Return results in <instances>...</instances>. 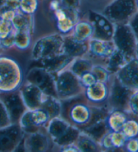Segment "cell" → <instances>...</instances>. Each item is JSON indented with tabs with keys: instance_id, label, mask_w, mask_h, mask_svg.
I'll use <instances>...</instances> for the list:
<instances>
[{
	"instance_id": "4316f807",
	"label": "cell",
	"mask_w": 138,
	"mask_h": 152,
	"mask_svg": "<svg viewBox=\"0 0 138 152\" xmlns=\"http://www.w3.org/2000/svg\"><path fill=\"white\" fill-rule=\"evenodd\" d=\"M12 23L15 31L27 30L31 31L32 34L33 33L34 15H26L17 11Z\"/></svg>"
},
{
	"instance_id": "44dd1931",
	"label": "cell",
	"mask_w": 138,
	"mask_h": 152,
	"mask_svg": "<svg viewBox=\"0 0 138 152\" xmlns=\"http://www.w3.org/2000/svg\"><path fill=\"white\" fill-rule=\"evenodd\" d=\"M94 29L92 24L87 18H80L76 23L71 35L76 40L81 42H88L92 38Z\"/></svg>"
},
{
	"instance_id": "5b68a950",
	"label": "cell",
	"mask_w": 138,
	"mask_h": 152,
	"mask_svg": "<svg viewBox=\"0 0 138 152\" xmlns=\"http://www.w3.org/2000/svg\"><path fill=\"white\" fill-rule=\"evenodd\" d=\"M137 11L135 0H111L100 12L114 24H127Z\"/></svg>"
},
{
	"instance_id": "8d00e7d4",
	"label": "cell",
	"mask_w": 138,
	"mask_h": 152,
	"mask_svg": "<svg viewBox=\"0 0 138 152\" xmlns=\"http://www.w3.org/2000/svg\"><path fill=\"white\" fill-rule=\"evenodd\" d=\"M111 0H82V7L87 6L88 9L101 11Z\"/></svg>"
},
{
	"instance_id": "8fae6325",
	"label": "cell",
	"mask_w": 138,
	"mask_h": 152,
	"mask_svg": "<svg viewBox=\"0 0 138 152\" xmlns=\"http://www.w3.org/2000/svg\"><path fill=\"white\" fill-rule=\"evenodd\" d=\"M25 133L18 124H11L0 129V151H15Z\"/></svg>"
},
{
	"instance_id": "9c48e42d",
	"label": "cell",
	"mask_w": 138,
	"mask_h": 152,
	"mask_svg": "<svg viewBox=\"0 0 138 152\" xmlns=\"http://www.w3.org/2000/svg\"><path fill=\"white\" fill-rule=\"evenodd\" d=\"M55 76L43 66L33 67L27 72L25 81L36 85L46 95L57 97Z\"/></svg>"
},
{
	"instance_id": "603a6c76",
	"label": "cell",
	"mask_w": 138,
	"mask_h": 152,
	"mask_svg": "<svg viewBox=\"0 0 138 152\" xmlns=\"http://www.w3.org/2000/svg\"><path fill=\"white\" fill-rule=\"evenodd\" d=\"M41 108L45 110L47 113L50 120L62 116V101H61L57 97L46 95L45 99L41 105Z\"/></svg>"
},
{
	"instance_id": "6da1fadb",
	"label": "cell",
	"mask_w": 138,
	"mask_h": 152,
	"mask_svg": "<svg viewBox=\"0 0 138 152\" xmlns=\"http://www.w3.org/2000/svg\"><path fill=\"white\" fill-rule=\"evenodd\" d=\"M4 52L0 54V94L18 90L24 82L20 64L14 58L4 54Z\"/></svg>"
},
{
	"instance_id": "7402d4cb",
	"label": "cell",
	"mask_w": 138,
	"mask_h": 152,
	"mask_svg": "<svg viewBox=\"0 0 138 152\" xmlns=\"http://www.w3.org/2000/svg\"><path fill=\"white\" fill-rule=\"evenodd\" d=\"M130 116L129 112L117 110H110L106 118V122L110 131H121L123 124Z\"/></svg>"
},
{
	"instance_id": "8992f818",
	"label": "cell",
	"mask_w": 138,
	"mask_h": 152,
	"mask_svg": "<svg viewBox=\"0 0 138 152\" xmlns=\"http://www.w3.org/2000/svg\"><path fill=\"white\" fill-rule=\"evenodd\" d=\"M112 41L117 50L128 60L135 57L137 39L128 24H115Z\"/></svg>"
},
{
	"instance_id": "74e56055",
	"label": "cell",
	"mask_w": 138,
	"mask_h": 152,
	"mask_svg": "<svg viewBox=\"0 0 138 152\" xmlns=\"http://www.w3.org/2000/svg\"><path fill=\"white\" fill-rule=\"evenodd\" d=\"M14 31L12 22L0 19V40L7 37Z\"/></svg>"
},
{
	"instance_id": "f1b7e54d",
	"label": "cell",
	"mask_w": 138,
	"mask_h": 152,
	"mask_svg": "<svg viewBox=\"0 0 138 152\" xmlns=\"http://www.w3.org/2000/svg\"><path fill=\"white\" fill-rule=\"evenodd\" d=\"M32 35L27 30L15 31L14 48L20 51H24L31 48L32 45Z\"/></svg>"
},
{
	"instance_id": "9a60e30c",
	"label": "cell",
	"mask_w": 138,
	"mask_h": 152,
	"mask_svg": "<svg viewBox=\"0 0 138 152\" xmlns=\"http://www.w3.org/2000/svg\"><path fill=\"white\" fill-rule=\"evenodd\" d=\"M115 77L131 90L138 91V58L135 57L128 61Z\"/></svg>"
},
{
	"instance_id": "d6986e66",
	"label": "cell",
	"mask_w": 138,
	"mask_h": 152,
	"mask_svg": "<svg viewBox=\"0 0 138 152\" xmlns=\"http://www.w3.org/2000/svg\"><path fill=\"white\" fill-rule=\"evenodd\" d=\"M63 53L72 59L86 56L88 51V42H81L70 34L63 35Z\"/></svg>"
},
{
	"instance_id": "bcb514c9",
	"label": "cell",
	"mask_w": 138,
	"mask_h": 152,
	"mask_svg": "<svg viewBox=\"0 0 138 152\" xmlns=\"http://www.w3.org/2000/svg\"><path fill=\"white\" fill-rule=\"evenodd\" d=\"M20 0H6L5 9H9L14 11H19Z\"/></svg>"
},
{
	"instance_id": "c3c4849f",
	"label": "cell",
	"mask_w": 138,
	"mask_h": 152,
	"mask_svg": "<svg viewBox=\"0 0 138 152\" xmlns=\"http://www.w3.org/2000/svg\"><path fill=\"white\" fill-rule=\"evenodd\" d=\"M6 3V0H0V14H1L2 11L5 9Z\"/></svg>"
},
{
	"instance_id": "52a82bcc",
	"label": "cell",
	"mask_w": 138,
	"mask_h": 152,
	"mask_svg": "<svg viewBox=\"0 0 138 152\" xmlns=\"http://www.w3.org/2000/svg\"><path fill=\"white\" fill-rule=\"evenodd\" d=\"M108 85L109 92L107 102L108 111L117 110L129 112L128 103L130 95L134 91L123 85L115 75H113Z\"/></svg>"
},
{
	"instance_id": "1f68e13d",
	"label": "cell",
	"mask_w": 138,
	"mask_h": 152,
	"mask_svg": "<svg viewBox=\"0 0 138 152\" xmlns=\"http://www.w3.org/2000/svg\"><path fill=\"white\" fill-rule=\"evenodd\" d=\"M91 72L94 75L97 81L105 83L107 84L110 83V79L113 77V75L106 68L105 65L101 64L95 63L93 66Z\"/></svg>"
},
{
	"instance_id": "83f0119b",
	"label": "cell",
	"mask_w": 138,
	"mask_h": 152,
	"mask_svg": "<svg viewBox=\"0 0 138 152\" xmlns=\"http://www.w3.org/2000/svg\"><path fill=\"white\" fill-rule=\"evenodd\" d=\"M76 144L80 151H102L100 144L88 134H86L82 131L80 132V134L76 142Z\"/></svg>"
},
{
	"instance_id": "d4e9b609",
	"label": "cell",
	"mask_w": 138,
	"mask_h": 152,
	"mask_svg": "<svg viewBox=\"0 0 138 152\" xmlns=\"http://www.w3.org/2000/svg\"><path fill=\"white\" fill-rule=\"evenodd\" d=\"M94 62L87 56L73 59L68 68L73 74L80 77L84 73L92 70Z\"/></svg>"
},
{
	"instance_id": "836d02e7",
	"label": "cell",
	"mask_w": 138,
	"mask_h": 152,
	"mask_svg": "<svg viewBox=\"0 0 138 152\" xmlns=\"http://www.w3.org/2000/svg\"><path fill=\"white\" fill-rule=\"evenodd\" d=\"M38 6L39 0H20L19 11L26 15H34Z\"/></svg>"
},
{
	"instance_id": "f907efd6",
	"label": "cell",
	"mask_w": 138,
	"mask_h": 152,
	"mask_svg": "<svg viewBox=\"0 0 138 152\" xmlns=\"http://www.w3.org/2000/svg\"><path fill=\"white\" fill-rule=\"evenodd\" d=\"M135 4H136V8L138 11V0H135Z\"/></svg>"
},
{
	"instance_id": "ba28073f",
	"label": "cell",
	"mask_w": 138,
	"mask_h": 152,
	"mask_svg": "<svg viewBox=\"0 0 138 152\" xmlns=\"http://www.w3.org/2000/svg\"><path fill=\"white\" fill-rule=\"evenodd\" d=\"M85 18L92 24L94 29L92 38L102 40H112L115 24H113L102 12L93 9H88Z\"/></svg>"
},
{
	"instance_id": "816d5d0a",
	"label": "cell",
	"mask_w": 138,
	"mask_h": 152,
	"mask_svg": "<svg viewBox=\"0 0 138 152\" xmlns=\"http://www.w3.org/2000/svg\"><path fill=\"white\" fill-rule=\"evenodd\" d=\"M4 50H3V49L1 48V45H0V54H1V53H3L4 52Z\"/></svg>"
},
{
	"instance_id": "cb8c5ba5",
	"label": "cell",
	"mask_w": 138,
	"mask_h": 152,
	"mask_svg": "<svg viewBox=\"0 0 138 152\" xmlns=\"http://www.w3.org/2000/svg\"><path fill=\"white\" fill-rule=\"evenodd\" d=\"M128 61L129 60L124 54L116 49L112 54L106 60L104 65L110 74L115 75Z\"/></svg>"
},
{
	"instance_id": "30bf717a",
	"label": "cell",
	"mask_w": 138,
	"mask_h": 152,
	"mask_svg": "<svg viewBox=\"0 0 138 152\" xmlns=\"http://www.w3.org/2000/svg\"><path fill=\"white\" fill-rule=\"evenodd\" d=\"M0 99L8 112L12 124H18L21 116L27 110L19 90L0 94Z\"/></svg>"
},
{
	"instance_id": "7c38bea8",
	"label": "cell",
	"mask_w": 138,
	"mask_h": 152,
	"mask_svg": "<svg viewBox=\"0 0 138 152\" xmlns=\"http://www.w3.org/2000/svg\"><path fill=\"white\" fill-rule=\"evenodd\" d=\"M58 33L67 35L72 31L76 23L81 18V12L60 6L53 12Z\"/></svg>"
},
{
	"instance_id": "b9f144b4",
	"label": "cell",
	"mask_w": 138,
	"mask_h": 152,
	"mask_svg": "<svg viewBox=\"0 0 138 152\" xmlns=\"http://www.w3.org/2000/svg\"><path fill=\"white\" fill-rule=\"evenodd\" d=\"M14 38H15V30L7 37L0 40V45L4 51L14 48Z\"/></svg>"
},
{
	"instance_id": "f35d334b",
	"label": "cell",
	"mask_w": 138,
	"mask_h": 152,
	"mask_svg": "<svg viewBox=\"0 0 138 152\" xmlns=\"http://www.w3.org/2000/svg\"><path fill=\"white\" fill-rule=\"evenodd\" d=\"M12 124L8 112L4 103L0 99V129L8 126Z\"/></svg>"
},
{
	"instance_id": "5bb4252c",
	"label": "cell",
	"mask_w": 138,
	"mask_h": 152,
	"mask_svg": "<svg viewBox=\"0 0 138 152\" xmlns=\"http://www.w3.org/2000/svg\"><path fill=\"white\" fill-rule=\"evenodd\" d=\"M19 92L27 110L40 108L46 95L38 87L28 82H24L20 87Z\"/></svg>"
},
{
	"instance_id": "277c9868",
	"label": "cell",
	"mask_w": 138,
	"mask_h": 152,
	"mask_svg": "<svg viewBox=\"0 0 138 152\" xmlns=\"http://www.w3.org/2000/svg\"><path fill=\"white\" fill-rule=\"evenodd\" d=\"M64 36L60 33L41 37L33 43L31 48V59L41 62L63 52Z\"/></svg>"
},
{
	"instance_id": "3957f363",
	"label": "cell",
	"mask_w": 138,
	"mask_h": 152,
	"mask_svg": "<svg viewBox=\"0 0 138 152\" xmlns=\"http://www.w3.org/2000/svg\"><path fill=\"white\" fill-rule=\"evenodd\" d=\"M56 95L61 101L65 102L84 95V88L80 78L68 68L55 76Z\"/></svg>"
},
{
	"instance_id": "7bdbcfd3",
	"label": "cell",
	"mask_w": 138,
	"mask_h": 152,
	"mask_svg": "<svg viewBox=\"0 0 138 152\" xmlns=\"http://www.w3.org/2000/svg\"><path fill=\"white\" fill-rule=\"evenodd\" d=\"M110 131L105 134L99 142L102 151H115L111 143V140H110Z\"/></svg>"
},
{
	"instance_id": "4dcf8cb0",
	"label": "cell",
	"mask_w": 138,
	"mask_h": 152,
	"mask_svg": "<svg viewBox=\"0 0 138 152\" xmlns=\"http://www.w3.org/2000/svg\"><path fill=\"white\" fill-rule=\"evenodd\" d=\"M121 131L127 139L138 137V117L131 115L123 124Z\"/></svg>"
},
{
	"instance_id": "7a4b0ae2",
	"label": "cell",
	"mask_w": 138,
	"mask_h": 152,
	"mask_svg": "<svg viewBox=\"0 0 138 152\" xmlns=\"http://www.w3.org/2000/svg\"><path fill=\"white\" fill-rule=\"evenodd\" d=\"M45 129L52 143L58 148L76 143L81 132L63 116L51 119Z\"/></svg>"
},
{
	"instance_id": "ab89813d",
	"label": "cell",
	"mask_w": 138,
	"mask_h": 152,
	"mask_svg": "<svg viewBox=\"0 0 138 152\" xmlns=\"http://www.w3.org/2000/svg\"><path fill=\"white\" fill-rule=\"evenodd\" d=\"M61 6L82 12V0H60Z\"/></svg>"
},
{
	"instance_id": "ac0fdd59",
	"label": "cell",
	"mask_w": 138,
	"mask_h": 152,
	"mask_svg": "<svg viewBox=\"0 0 138 152\" xmlns=\"http://www.w3.org/2000/svg\"><path fill=\"white\" fill-rule=\"evenodd\" d=\"M109 92V85L107 83L98 82L84 89V97L90 105L103 106L107 105Z\"/></svg>"
},
{
	"instance_id": "d6a6232c",
	"label": "cell",
	"mask_w": 138,
	"mask_h": 152,
	"mask_svg": "<svg viewBox=\"0 0 138 152\" xmlns=\"http://www.w3.org/2000/svg\"><path fill=\"white\" fill-rule=\"evenodd\" d=\"M18 124L25 134L35 133V132L41 130L34 126L32 122L30 117V110H27L21 116L18 122Z\"/></svg>"
},
{
	"instance_id": "7dc6e473",
	"label": "cell",
	"mask_w": 138,
	"mask_h": 152,
	"mask_svg": "<svg viewBox=\"0 0 138 152\" xmlns=\"http://www.w3.org/2000/svg\"><path fill=\"white\" fill-rule=\"evenodd\" d=\"M60 151H64V152H78L80 151V149L78 148V146L76 145V143L73 144H70L61 147V148H59Z\"/></svg>"
},
{
	"instance_id": "681fc988",
	"label": "cell",
	"mask_w": 138,
	"mask_h": 152,
	"mask_svg": "<svg viewBox=\"0 0 138 152\" xmlns=\"http://www.w3.org/2000/svg\"><path fill=\"white\" fill-rule=\"evenodd\" d=\"M135 57L138 58V41L137 42L136 45V51H135Z\"/></svg>"
},
{
	"instance_id": "484cf974",
	"label": "cell",
	"mask_w": 138,
	"mask_h": 152,
	"mask_svg": "<svg viewBox=\"0 0 138 152\" xmlns=\"http://www.w3.org/2000/svg\"><path fill=\"white\" fill-rule=\"evenodd\" d=\"M80 131L88 134L95 141H97L98 143L103 136L107 134L108 132L110 131L107 126V122H106V119L88 125L81 129Z\"/></svg>"
},
{
	"instance_id": "f6af8a7d",
	"label": "cell",
	"mask_w": 138,
	"mask_h": 152,
	"mask_svg": "<svg viewBox=\"0 0 138 152\" xmlns=\"http://www.w3.org/2000/svg\"><path fill=\"white\" fill-rule=\"evenodd\" d=\"M17 11L12 10L9 9H4L0 14V19L4 20L10 21L12 22V20L15 16Z\"/></svg>"
},
{
	"instance_id": "60d3db41",
	"label": "cell",
	"mask_w": 138,
	"mask_h": 152,
	"mask_svg": "<svg viewBox=\"0 0 138 152\" xmlns=\"http://www.w3.org/2000/svg\"><path fill=\"white\" fill-rule=\"evenodd\" d=\"M79 78H80L81 84H82L84 89L90 87V86L94 85L95 83L97 82L96 77L91 71L84 73L83 75L79 77Z\"/></svg>"
},
{
	"instance_id": "ffe728a7",
	"label": "cell",
	"mask_w": 138,
	"mask_h": 152,
	"mask_svg": "<svg viewBox=\"0 0 138 152\" xmlns=\"http://www.w3.org/2000/svg\"><path fill=\"white\" fill-rule=\"evenodd\" d=\"M73 59L63 52L46 60L41 61L42 66L46 68L53 75H56L63 70L69 67Z\"/></svg>"
},
{
	"instance_id": "ee69618b",
	"label": "cell",
	"mask_w": 138,
	"mask_h": 152,
	"mask_svg": "<svg viewBox=\"0 0 138 152\" xmlns=\"http://www.w3.org/2000/svg\"><path fill=\"white\" fill-rule=\"evenodd\" d=\"M127 24H129L130 28H131L135 38L138 41V11H137L136 13L132 16V18L130 19V20Z\"/></svg>"
},
{
	"instance_id": "f546056e",
	"label": "cell",
	"mask_w": 138,
	"mask_h": 152,
	"mask_svg": "<svg viewBox=\"0 0 138 152\" xmlns=\"http://www.w3.org/2000/svg\"><path fill=\"white\" fill-rule=\"evenodd\" d=\"M30 117L32 122L38 129H43L50 121L47 113L42 108L30 110Z\"/></svg>"
},
{
	"instance_id": "4fadbf2b",
	"label": "cell",
	"mask_w": 138,
	"mask_h": 152,
	"mask_svg": "<svg viewBox=\"0 0 138 152\" xmlns=\"http://www.w3.org/2000/svg\"><path fill=\"white\" fill-rule=\"evenodd\" d=\"M92 115L91 105L85 102H76L68 108V121L80 129L89 124Z\"/></svg>"
},
{
	"instance_id": "e575fe53",
	"label": "cell",
	"mask_w": 138,
	"mask_h": 152,
	"mask_svg": "<svg viewBox=\"0 0 138 152\" xmlns=\"http://www.w3.org/2000/svg\"><path fill=\"white\" fill-rule=\"evenodd\" d=\"M110 140L114 150H123L127 138L121 131H110Z\"/></svg>"
},
{
	"instance_id": "2e32d148",
	"label": "cell",
	"mask_w": 138,
	"mask_h": 152,
	"mask_svg": "<svg viewBox=\"0 0 138 152\" xmlns=\"http://www.w3.org/2000/svg\"><path fill=\"white\" fill-rule=\"evenodd\" d=\"M24 151L41 152L48 151L52 141L46 131H40L25 134L23 139Z\"/></svg>"
},
{
	"instance_id": "d590c367",
	"label": "cell",
	"mask_w": 138,
	"mask_h": 152,
	"mask_svg": "<svg viewBox=\"0 0 138 152\" xmlns=\"http://www.w3.org/2000/svg\"><path fill=\"white\" fill-rule=\"evenodd\" d=\"M129 113L133 116L138 117V91H134L131 94L128 103Z\"/></svg>"
},
{
	"instance_id": "e0dca14e",
	"label": "cell",
	"mask_w": 138,
	"mask_h": 152,
	"mask_svg": "<svg viewBox=\"0 0 138 152\" xmlns=\"http://www.w3.org/2000/svg\"><path fill=\"white\" fill-rule=\"evenodd\" d=\"M88 51L87 56L92 60L97 59L105 62L116 50L112 40L106 41L92 38L88 41Z\"/></svg>"
}]
</instances>
